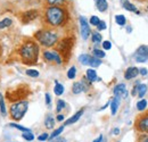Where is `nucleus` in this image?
Masks as SVG:
<instances>
[{"mask_svg":"<svg viewBox=\"0 0 148 142\" xmlns=\"http://www.w3.org/2000/svg\"><path fill=\"white\" fill-rule=\"evenodd\" d=\"M18 53L25 64H36L39 56V46L34 41H26L21 46Z\"/></svg>","mask_w":148,"mask_h":142,"instance_id":"f257e3e1","label":"nucleus"},{"mask_svg":"<svg viewBox=\"0 0 148 142\" xmlns=\"http://www.w3.org/2000/svg\"><path fill=\"white\" fill-rule=\"evenodd\" d=\"M66 18L65 10L58 6L48 7L46 10V20L51 26H60Z\"/></svg>","mask_w":148,"mask_h":142,"instance_id":"f03ea898","label":"nucleus"},{"mask_svg":"<svg viewBox=\"0 0 148 142\" xmlns=\"http://www.w3.org/2000/svg\"><path fill=\"white\" fill-rule=\"evenodd\" d=\"M36 39L43 47H53L58 41V34L50 30H41L36 33Z\"/></svg>","mask_w":148,"mask_h":142,"instance_id":"7ed1b4c3","label":"nucleus"},{"mask_svg":"<svg viewBox=\"0 0 148 142\" xmlns=\"http://www.w3.org/2000/svg\"><path fill=\"white\" fill-rule=\"evenodd\" d=\"M27 109H29V102H27L26 100L16 101V102L12 104V106H10V109H9L10 117H12L14 121L18 122V121H21V119L25 116Z\"/></svg>","mask_w":148,"mask_h":142,"instance_id":"20e7f679","label":"nucleus"},{"mask_svg":"<svg viewBox=\"0 0 148 142\" xmlns=\"http://www.w3.org/2000/svg\"><path fill=\"white\" fill-rule=\"evenodd\" d=\"M43 58L47 61H55L56 64H58V65H60L63 63L60 53L58 51H56V50H46V51H43Z\"/></svg>","mask_w":148,"mask_h":142,"instance_id":"39448f33","label":"nucleus"},{"mask_svg":"<svg viewBox=\"0 0 148 142\" xmlns=\"http://www.w3.org/2000/svg\"><path fill=\"white\" fill-rule=\"evenodd\" d=\"M80 29H81V36H82V39L87 40L90 36L91 31H90V25H89L87 18L83 17V16L80 17Z\"/></svg>","mask_w":148,"mask_h":142,"instance_id":"423d86ee","label":"nucleus"},{"mask_svg":"<svg viewBox=\"0 0 148 142\" xmlns=\"http://www.w3.org/2000/svg\"><path fill=\"white\" fill-rule=\"evenodd\" d=\"M134 59L138 63H144L148 59V46H140L134 53Z\"/></svg>","mask_w":148,"mask_h":142,"instance_id":"0eeeda50","label":"nucleus"},{"mask_svg":"<svg viewBox=\"0 0 148 142\" xmlns=\"http://www.w3.org/2000/svg\"><path fill=\"white\" fill-rule=\"evenodd\" d=\"M113 93L116 98H127L128 97V90H127L125 84H123V83L117 84L113 90Z\"/></svg>","mask_w":148,"mask_h":142,"instance_id":"6e6552de","label":"nucleus"},{"mask_svg":"<svg viewBox=\"0 0 148 142\" xmlns=\"http://www.w3.org/2000/svg\"><path fill=\"white\" fill-rule=\"evenodd\" d=\"M37 17H38L37 10H34V9H32V10H27V12L23 13V15H22V22H23L24 24H27V23L34 20Z\"/></svg>","mask_w":148,"mask_h":142,"instance_id":"1a4fd4ad","label":"nucleus"},{"mask_svg":"<svg viewBox=\"0 0 148 142\" xmlns=\"http://www.w3.org/2000/svg\"><path fill=\"white\" fill-rule=\"evenodd\" d=\"M88 90V85L86 83V81H81V82H75L72 87V92L74 94H80L83 91Z\"/></svg>","mask_w":148,"mask_h":142,"instance_id":"9d476101","label":"nucleus"},{"mask_svg":"<svg viewBox=\"0 0 148 142\" xmlns=\"http://www.w3.org/2000/svg\"><path fill=\"white\" fill-rule=\"evenodd\" d=\"M71 47H72V43H71V39H64V40H63V41L59 43V46H58V49L62 51L60 53L65 55V53H67L69 51H70Z\"/></svg>","mask_w":148,"mask_h":142,"instance_id":"9b49d317","label":"nucleus"},{"mask_svg":"<svg viewBox=\"0 0 148 142\" xmlns=\"http://www.w3.org/2000/svg\"><path fill=\"white\" fill-rule=\"evenodd\" d=\"M137 127L139 131L141 132H145V133H148V115L146 116H143L138 123H137Z\"/></svg>","mask_w":148,"mask_h":142,"instance_id":"f8f14e48","label":"nucleus"},{"mask_svg":"<svg viewBox=\"0 0 148 142\" xmlns=\"http://www.w3.org/2000/svg\"><path fill=\"white\" fill-rule=\"evenodd\" d=\"M138 74H139V70L137 68V67H129V68H127V71L124 73V79L125 80H132V79H134L136 76H138Z\"/></svg>","mask_w":148,"mask_h":142,"instance_id":"ddd939ff","label":"nucleus"},{"mask_svg":"<svg viewBox=\"0 0 148 142\" xmlns=\"http://www.w3.org/2000/svg\"><path fill=\"white\" fill-rule=\"evenodd\" d=\"M83 113H84V109H80L79 111H76L75 114H74L72 117H70L66 122H65V125H71V124H74V123H76L79 119H80V117L83 115Z\"/></svg>","mask_w":148,"mask_h":142,"instance_id":"4468645a","label":"nucleus"},{"mask_svg":"<svg viewBox=\"0 0 148 142\" xmlns=\"http://www.w3.org/2000/svg\"><path fill=\"white\" fill-rule=\"evenodd\" d=\"M96 7H97V9H98L99 12L104 13V12L107 10L108 3H107L106 0H96Z\"/></svg>","mask_w":148,"mask_h":142,"instance_id":"2eb2a0df","label":"nucleus"},{"mask_svg":"<svg viewBox=\"0 0 148 142\" xmlns=\"http://www.w3.org/2000/svg\"><path fill=\"white\" fill-rule=\"evenodd\" d=\"M86 76H87V80L91 83V82H95L98 80V76H97V73L93 68H89L87 70V73H86Z\"/></svg>","mask_w":148,"mask_h":142,"instance_id":"dca6fc26","label":"nucleus"},{"mask_svg":"<svg viewBox=\"0 0 148 142\" xmlns=\"http://www.w3.org/2000/svg\"><path fill=\"white\" fill-rule=\"evenodd\" d=\"M121 3H122V7H123L124 9H127V10H129V12H136V13H138L136 6H134L133 3H131L129 0H121Z\"/></svg>","mask_w":148,"mask_h":142,"instance_id":"f3484780","label":"nucleus"},{"mask_svg":"<svg viewBox=\"0 0 148 142\" xmlns=\"http://www.w3.org/2000/svg\"><path fill=\"white\" fill-rule=\"evenodd\" d=\"M120 105V101H119V98H113V100L111 101V113L112 115H115L116 111H117V108Z\"/></svg>","mask_w":148,"mask_h":142,"instance_id":"a211bd4d","label":"nucleus"},{"mask_svg":"<svg viewBox=\"0 0 148 142\" xmlns=\"http://www.w3.org/2000/svg\"><path fill=\"white\" fill-rule=\"evenodd\" d=\"M45 125H46V127H47L48 130L54 128V126H55V119H54V117H53L51 115H48V116L46 117V119H45Z\"/></svg>","mask_w":148,"mask_h":142,"instance_id":"6ab92c4d","label":"nucleus"},{"mask_svg":"<svg viewBox=\"0 0 148 142\" xmlns=\"http://www.w3.org/2000/svg\"><path fill=\"white\" fill-rule=\"evenodd\" d=\"M100 65H101V60H100V59H98V58H96V57H93V56H90L89 65H88V66H91L92 68H95V67H98V66H100Z\"/></svg>","mask_w":148,"mask_h":142,"instance_id":"aec40b11","label":"nucleus"},{"mask_svg":"<svg viewBox=\"0 0 148 142\" xmlns=\"http://www.w3.org/2000/svg\"><path fill=\"white\" fill-rule=\"evenodd\" d=\"M54 92H55L56 96H62L63 93H64V85L63 84H60V83H58L57 81H55V88H54Z\"/></svg>","mask_w":148,"mask_h":142,"instance_id":"412c9836","label":"nucleus"},{"mask_svg":"<svg viewBox=\"0 0 148 142\" xmlns=\"http://www.w3.org/2000/svg\"><path fill=\"white\" fill-rule=\"evenodd\" d=\"M137 92H138L139 98H143L146 94V92H147V85L146 84H139V85H137Z\"/></svg>","mask_w":148,"mask_h":142,"instance_id":"4be33fe9","label":"nucleus"},{"mask_svg":"<svg viewBox=\"0 0 148 142\" xmlns=\"http://www.w3.org/2000/svg\"><path fill=\"white\" fill-rule=\"evenodd\" d=\"M89 59H90V55H88V53H82V55L79 57V61H80L82 65H86V66L89 65Z\"/></svg>","mask_w":148,"mask_h":142,"instance_id":"5701e85b","label":"nucleus"},{"mask_svg":"<svg viewBox=\"0 0 148 142\" xmlns=\"http://www.w3.org/2000/svg\"><path fill=\"white\" fill-rule=\"evenodd\" d=\"M0 113L2 116H6V102H5V98L0 93Z\"/></svg>","mask_w":148,"mask_h":142,"instance_id":"b1692460","label":"nucleus"},{"mask_svg":"<svg viewBox=\"0 0 148 142\" xmlns=\"http://www.w3.org/2000/svg\"><path fill=\"white\" fill-rule=\"evenodd\" d=\"M12 24H13V20L10 18L6 17L5 19L0 20V30L1 29H6V27H9Z\"/></svg>","mask_w":148,"mask_h":142,"instance_id":"393cba45","label":"nucleus"},{"mask_svg":"<svg viewBox=\"0 0 148 142\" xmlns=\"http://www.w3.org/2000/svg\"><path fill=\"white\" fill-rule=\"evenodd\" d=\"M63 131H64V126H60V127L56 128L55 131L49 135V140H53V139H55V138H57V137H59V134H62Z\"/></svg>","mask_w":148,"mask_h":142,"instance_id":"a878e982","label":"nucleus"},{"mask_svg":"<svg viewBox=\"0 0 148 142\" xmlns=\"http://www.w3.org/2000/svg\"><path fill=\"white\" fill-rule=\"evenodd\" d=\"M9 126H12V127H15V128H17L19 131H22V133H24V132H31V130L30 128H27V127H24V126H22V125L17 124V123H9Z\"/></svg>","mask_w":148,"mask_h":142,"instance_id":"bb28decb","label":"nucleus"},{"mask_svg":"<svg viewBox=\"0 0 148 142\" xmlns=\"http://www.w3.org/2000/svg\"><path fill=\"white\" fill-rule=\"evenodd\" d=\"M22 138H23V140L29 142L34 140V135H33L32 132H24V133H22Z\"/></svg>","mask_w":148,"mask_h":142,"instance_id":"cd10ccee","label":"nucleus"},{"mask_svg":"<svg viewBox=\"0 0 148 142\" xmlns=\"http://www.w3.org/2000/svg\"><path fill=\"white\" fill-rule=\"evenodd\" d=\"M115 22L117 23V25L123 26V25H125L127 19H125V17H124L123 15H116V16H115Z\"/></svg>","mask_w":148,"mask_h":142,"instance_id":"c85d7f7f","label":"nucleus"},{"mask_svg":"<svg viewBox=\"0 0 148 142\" xmlns=\"http://www.w3.org/2000/svg\"><path fill=\"white\" fill-rule=\"evenodd\" d=\"M91 40H92L93 43H99V42H101V40H103L101 34H100L99 32H95V33H92V36H91Z\"/></svg>","mask_w":148,"mask_h":142,"instance_id":"c756f323","label":"nucleus"},{"mask_svg":"<svg viewBox=\"0 0 148 142\" xmlns=\"http://www.w3.org/2000/svg\"><path fill=\"white\" fill-rule=\"evenodd\" d=\"M147 107V101L145 100V99H141V100H139L138 102H137V109L138 110H144L145 108Z\"/></svg>","mask_w":148,"mask_h":142,"instance_id":"7c9ffc66","label":"nucleus"},{"mask_svg":"<svg viewBox=\"0 0 148 142\" xmlns=\"http://www.w3.org/2000/svg\"><path fill=\"white\" fill-rule=\"evenodd\" d=\"M106 56V53H104L103 50H99V49H95L93 50V57H96V58H98V59H101V58H104Z\"/></svg>","mask_w":148,"mask_h":142,"instance_id":"2f4dec72","label":"nucleus"},{"mask_svg":"<svg viewBox=\"0 0 148 142\" xmlns=\"http://www.w3.org/2000/svg\"><path fill=\"white\" fill-rule=\"evenodd\" d=\"M75 76H76V68H75L74 66H72V67L67 71V77H69L70 80H73V79H75Z\"/></svg>","mask_w":148,"mask_h":142,"instance_id":"473e14b6","label":"nucleus"},{"mask_svg":"<svg viewBox=\"0 0 148 142\" xmlns=\"http://www.w3.org/2000/svg\"><path fill=\"white\" fill-rule=\"evenodd\" d=\"M66 106V104H65V101L64 100H62V99H59L58 101H57V108H56V110L59 113V111H62L64 108Z\"/></svg>","mask_w":148,"mask_h":142,"instance_id":"72a5a7b5","label":"nucleus"},{"mask_svg":"<svg viewBox=\"0 0 148 142\" xmlns=\"http://www.w3.org/2000/svg\"><path fill=\"white\" fill-rule=\"evenodd\" d=\"M26 75L30 77H38L39 76V72L37 70H27L26 71Z\"/></svg>","mask_w":148,"mask_h":142,"instance_id":"f704fd0d","label":"nucleus"},{"mask_svg":"<svg viewBox=\"0 0 148 142\" xmlns=\"http://www.w3.org/2000/svg\"><path fill=\"white\" fill-rule=\"evenodd\" d=\"M96 27H97V30H98V31H104V30H106V29H107L106 22H104V20H100Z\"/></svg>","mask_w":148,"mask_h":142,"instance_id":"c9c22d12","label":"nucleus"},{"mask_svg":"<svg viewBox=\"0 0 148 142\" xmlns=\"http://www.w3.org/2000/svg\"><path fill=\"white\" fill-rule=\"evenodd\" d=\"M99 22H100V19H99V17H98V16H91V18H90V24H91V25L97 26Z\"/></svg>","mask_w":148,"mask_h":142,"instance_id":"e433bc0d","label":"nucleus"},{"mask_svg":"<svg viewBox=\"0 0 148 142\" xmlns=\"http://www.w3.org/2000/svg\"><path fill=\"white\" fill-rule=\"evenodd\" d=\"M49 139V134L48 133H42V134H40L39 137H38V140L39 141H46V140H48Z\"/></svg>","mask_w":148,"mask_h":142,"instance_id":"4c0bfd02","label":"nucleus"},{"mask_svg":"<svg viewBox=\"0 0 148 142\" xmlns=\"http://www.w3.org/2000/svg\"><path fill=\"white\" fill-rule=\"evenodd\" d=\"M103 48H104L105 50H111L112 42L111 41H104V42H103Z\"/></svg>","mask_w":148,"mask_h":142,"instance_id":"58836bf2","label":"nucleus"},{"mask_svg":"<svg viewBox=\"0 0 148 142\" xmlns=\"http://www.w3.org/2000/svg\"><path fill=\"white\" fill-rule=\"evenodd\" d=\"M48 3L53 5V6H56V5H62L64 2V0H47Z\"/></svg>","mask_w":148,"mask_h":142,"instance_id":"ea45409f","label":"nucleus"},{"mask_svg":"<svg viewBox=\"0 0 148 142\" xmlns=\"http://www.w3.org/2000/svg\"><path fill=\"white\" fill-rule=\"evenodd\" d=\"M45 97H46V105H50V102H51V97H50V94L49 93H46L45 94Z\"/></svg>","mask_w":148,"mask_h":142,"instance_id":"a19ab883","label":"nucleus"},{"mask_svg":"<svg viewBox=\"0 0 148 142\" xmlns=\"http://www.w3.org/2000/svg\"><path fill=\"white\" fill-rule=\"evenodd\" d=\"M139 74H141V75H147L148 74V71H147V68H140L139 70Z\"/></svg>","mask_w":148,"mask_h":142,"instance_id":"79ce46f5","label":"nucleus"},{"mask_svg":"<svg viewBox=\"0 0 148 142\" xmlns=\"http://www.w3.org/2000/svg\"><path fill=\"white\" fill-rule=\"evenodd\" d=\"M64 118H65V117H64V115H62V114H58V115H57V117H56V119H57L58 122H63V121H64Z\"/></svg>","mask_w":148,"mask_h":142,"instance_id":"37998d69","label":"nucleus"},{"mask_svg":"<svg viewBox=\"0 0 148 142\" xmlns=\"http://www.w3.org/2000/svg\"><path fill=\"white\" fill-rule=\"evenodd\" d=\"M113 135H119L120 134V128H117V127H115L114 130H113Z\"/></svg>","mask_w":148,"mask_h":142,"instance_id":"c03bdc74","label":"nucleus"},{"mask_svg":"<svg viewBox=\"0 0 148 142\" xmlns=\"http://www.w3.org/2000/svg\"><path fill=\"white\" fill-rule=\"evenodd\" d=\"M139 142H148V135H143L140 138V141Z\"/></svg>","mask_w":148,"mask_h":142,"instance_id":"a18cd8bd","label":"nucleus"},{"mask_svg":"<svg viewBox=\"0 0 148 142\" xmlns=\"http://www.w3.org/2000/svg\"><path fill=\"white\" fill-rule=\"evenodd\" d=\"M92 142H103V135L100 134V135H99V137H98L97 139H95V140H93Z\"/></svg>","mask_w":148,"mask_h":142,"instance_id":"49530a36","label":"nucleus"},{"mask_svg":"<svg viewBox=\"0 0 148 142\" xmlns=\"http://www.w3.org/2000/svg\"><path fill=\"white\" fill-rule=\"evenodd\" d=\"M55 142H56V141H55Z\"/></svg>","mask_w":148,"mask_h":142,"instance_id":"de8ad7c7","label":"nucleus"}]
</instances>
